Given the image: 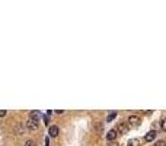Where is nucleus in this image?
<instances>
[{"mask_svg":"<svg viewBox=\"0 0 166 146\" xmlns=\"http://www.w3.org/2000/svg\"><path fill=\"white\" fill-rule=\"evenodd\" d=\"M128 123H130L131 127H137V126L140 124V118H138L137 115H130V117H128Z\"/></svg>","mask_w":166,"mask_h":146,"instance_id":"f257e3e1","label":"nucleus"},{"mask_svg":"<svg viewBox=\"0 0 166 146\" xmlns=\"http://www.w3.org/2000/svg\"><path fill=\"white\" fill-rule=\"evenodd\" d=\"M38 123H39V121H35V120L29 118L28 123H26V127H28L29 130H37V129H38Z\"/></svg>","mask_w":166,"mask_h":146,"instance_id":"f03ea898","label":"nucleus"},{"mask_svg":"<svg viewBox=\"0 0 166 146\" xmlns=\"http://www.w3.org/2000/svg\"><path fill=\"white\" fill-rule=\"evenodd\" d=\"M48 133H50V136H51V137H57V136H58V133H60V130H58V127H57V126H50Z\"/></svg>","mask_w":166,"mask_h":146,"instance_id":"7ed1b4c3","label":"nucleus"},{"mask_svg":"<svg viewBox=\"0 0 166 146\" xmlns=\"http://www.w3.org/2000/svg\"><path fill=\"white\" fill-rule=\"evenodd\" d=\"M117 136H118V132H117V129H112V130H109V132H108V134H106V139L111 142V140H115V139H117Z\"/></svg>","mask_w":166,"mask_h":146,"instance_id":"20e7f679","label":"nucleus"},{"mask_svg":"<svg viewBox=\"0 0 166 146\" xmlns=\"http://www.w3.org/2000/svg\"><path fill=\"white\" fill-rule=\"evenodd\" d=\"M117 132H118V133H121V134H125V133L128 132V127H127L124 123H120V126L117 127Z\"/></svg>","mask_w":166,"mask_h":146,"instance_id":"39448f33","label":"nucleus"},{"mask_svg":"<svg viewBox=\"0 0 166 146\" xmlns=\"http://www.w3.org/2000/svg\"><path fill=\"white\" fill-rule=\"evenodd\" d=\"M156 134H157V133H156L154 130H150V132L144 136V139H146L147 142H152V140H154V139H156Z\"/></svg>","mask_w":166,"mask_h":146,"instance_id":"423d86ee","label":"nucleus"},{"mask_svg":"<svg viewBox=\"0 0 166 146\" xmlns=\"http://www.w3.org/2000/svg\"><path fill=\"white\" fill-rule=\"evenodd\" d=\"M29 118H32V120H35V121H39V118H41V114H39V111H31V115H29Z\"/></svg>","mask_w":166,"mask_h":146,"instance_id":"0eeeda50","label":"nucleus"},{"mask_svg":"<svg viewBox=\"0 0 166 146\" xmlns=\"http://www.w3.org/2000/svg\"><path fill=\"white\" fill-rule=\"evenodd\" d=\"M115 117H117V113H115V111H112V113H109V114H108V117H106V121L109 123V121H112Z\"/></svg>","mask_w":166,"mask_h":146,"instance_id":"6e6552de","label":"nucleus"},{"mask_svg":"<svg viewBox=\"0 0 166 146\" xmlns=\"http://www.w3.org/2000/svg\"><path fill=\"white\" fill-rule=\"evenodd\" d=\"M138 145H140L138 139H131V140H128V146H138Z\"/></svg>","mask_w":166,"mask_h":146,"instance_id":"1a4fd4ad","label":"nucleus"},{"mask_svg":"<svg viewBox=\"0 0 166 146\" xmlns=\"http://www.w3.org/2000/svg\"><path fill=\"white\" fill-rule=\"evenodd\" d=\"M160 127H162V130L166 132V118H163V120L160 121Z\"/></svg>","mask_w":166,"mask_h":146,"instance_id":"9d476101","label":"nucleus"},{"mask_svg":"<svg viewBox=\"0 0 166 146\" xmlns=\"http://www.w3.org/2000/svg\"><path fill=\"white\" fill-rule=\"evenodd\" d=\"M25 146H37V143L34 140H26L25 142Z\"/></svg>","mask_w":166,"mask_h":146,"instance_id":"9b49d317","label":"nucleus"},{"mask_svg":"<svg viewBox=\"0 0 166 146\" xmlns=\"http://www.w3.org/2000/svg\"><path fill=\"white\" fill-rule=\"evenodd\" d=\"M154 146H166V142L165 140H157Z\"/></svg>","mask_w":166,"mask_h":146,"instance_id":"f8f14e48","label":"nucleus"},{"mask_svg":"<svg viewBox=\"0 0 166 146\" xmlns=\"http://www.w3.org/2000/svg\"><path fill=\"white\" fill-rule=\"evenodd\" d=\"M6 114H7V113H6L5 110H0V117H5Z\"/></svg>","mask_w":166,"mask_h":146,"instance_id":"ddd939ff","label":"nucleus"},{"mask_svg":"<svg viewBox=\"0 0 166 146\" xmlns=\"http://www.w3.org/2000/svg\"><path fill=\"white\" fill-rule=\"evenodd\" d=\"M48 145H50V140H48V139H45V146H48Z\"/></svg>","mask_w":166,"mask_h":146,"instance_id":"4468645a","label":"nucleus"}]
</instances>
